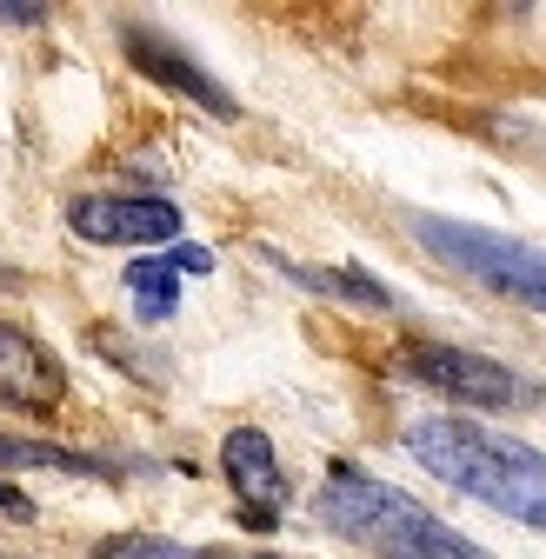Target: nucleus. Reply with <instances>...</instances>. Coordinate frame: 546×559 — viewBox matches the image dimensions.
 <instances>
[{"instance_id":"1","label":"nucleus","mask_w":546,"mask_h":559,"mask_svg":"<svg viewBox=\"0 0 546 559\" xmlns=\"http://www.w3.org/2000/svg\"><path fill=\"white\" fill-rule=\"evenodd\" d=\"M406 453L440 486H453V493L546 533V453H533V447H520L494 427H473L460 413L414 419V427H406Z\"/></svg>"},{"instance_id":"2","label":"nucleus","mask_w":546,"mask_h":559,"mask_svg":"<svg viewBox=\"0 0 546 559\" xmlns=\"http://www.w3.org/2000/svg\"><path fill=\"white\" fill-rule=\"evenodd\" d=\"M320 520L380 559H487L473 539H460L447 520H434L427 507H414L400 486L360 473V466H333L327 493H320Z\"/></svg>"},{"instance_id":"3","label":"nucleus","mask_w":546,"mask_h":559,"mask_svg":"<svg viewBox=\"0 0 546 559\" xmlns=\"http://www.w3.org/2000/svg\"><path fill=\"white\" fill-rule=\"evenodd\" d=\"M414 240H420L440 266H453L460 280H480L487 294L546 313V247L507 240V234L473 227V221H447V214H414Z\"/></svg>"},{"instance_id":"4","label":"nucleus","mask_w":546,"mask_h":559,"mask_svg":"<svg viewBox=\"0 0 546 559\" xmlns=\"http://www.w3.org/2000/svg\"><path fill=\"white\" fill-rule=\"evenodd\" d=\"M400 373L414 380V386H427V393H447L460 406H487V413H526V406H539L533 380H520L513 367H500L487 354H466V346H406Z\"/></svg>"},{"instance_id":"5","label":"nucleus","mask_w":546,"mask_h":559,"mask_svg":"<svg viewBox=\"0 0 546 559\" xmlns=\"http://www.w3.org/2000/svg\"><path fill=\"white\" fill-rule=\"evenodd\" d=\"M67 227L94 247H174L180 240V206L154 193H87L67 206Z\"/></svg>"},{"instance_id":"6","label":"nucleus","mask_w":546,"mask_h":559,"mask_svg":"<svg viewBox=\"0 0 546 559\" xmlns=\"http://www.w3.org/2000/svg\"><path fill=\"white\" fill-rule=\"evenodd\" d=\"M221 473H227L234 500H240V513H247L253 526H273V520H281V507H287V473H281L273 440H266L260 427H234V433L221 440Z\"/></svg>"},{"instance_id":"7","label":"nucleus","mask_w":546,"mask_h":559,"mask_svg":"<svg viewBox=\"0 0 546 559\" xmlns=\"http://www.w3.org/2000/svg\"><path fill=\"white\" fill-rule=\"evenodd\" d=\"M120 47L133 53V67H141L147 81H161V87H174V94H187V100H200L207 114H221V120H234V94L207 74L200 60H187L167 34H154V27H120Z\"/></svg>"},{"instance_id":"8","label":"nucleus","mask_w":546,"mask_h":559,"mask_svg":"<svg viewBox=\"0 0 546 559\" xmlns=\"http://www.w3.org/2000/svg\"><path fill=\"white\" fill-rule=\"evenodd\" d=\"M67 393V373L47 346L21 326H0V406H54Z\"/></svg>"},{"instance_id":"9","label":"nucleus","mask_w":546,"mask_h":559,"mask_svg":"<svg viewBox=\"0 0 546 559\" xmlns=\"http://www.w3.org/2000/svg\"><path fill=\"white\" fill-rule=\"evenodd\" d=\"M300 287H313V294H333V300H354V307H373V313H387L393 307V294L380 287L373 273H360V266H287Z\"/></svg>"},{"instance_id":"10","label":"nucleus","mask_w":546,"mask_h":559,"mask_svg":"<svg viewBox=\"0 0 546 559\" xmlns=\"http://www.w3.org/2000/svg\"><path fill=\"white\" fill-rule=\"evenodd\" d=\"M127 294H133V313H141V320H167L180 307V273H174V260H133L127 266Z\"/></svg>"},{"instance_id":"11","label":"nucleus","mask_w":546,"mask_h":559,"mask_svg":"<svg viewBox=\"0 0 546 559\" xmlns=\"http://www.w3.org/2000/svg\"><path fill=\"white\" fill-rule=\"evenodd\" d=\"M27 466H47V473H100L94 460L67 453L54 440H0V473H27Z\"/></svg>"},{"instance_id":"12","label":"nucleus","mask_w":546,"mask_h":559,"mask_svg":"<svg viewBox=\"0 0 546 559\" xmlns=\"http://www.w3.org/2000/svg\"><path fill=\"white\" fill-rule=\"evenodd\" d=\"M167 260H174V273H214V253L207 247H187V240H174Z\"/></svg>"},{"instance_id":"13","label":"nucleus","mask_w":546,"mask_h":559,"mask_svg":"<svg viewBox=\"0 0 546 559\" xmlns=\"http://www.w3.org/2000/svg\"><path fill=\"white\" fill-rule=\"evenodd\" d=\"M120 546H133V552H100V559H180V552H161L167 539H120Z\"/></svg>"},{"instance_id":"14","label":"nucleus","mask_w":546,"mask_h":559,"mask_svg":"<svg viewBox=\"0 0 546 559\" xmlns=\"http://www.w3.org/2000/svg\"><path fill=\"white\" fill-rule=\"evenodd\" d=\"M47 8H27V0H0V21H8V27H34Z\"/></svg>"},{"instance_id":"15","label":"nucleus","mask_w":546,"mask_h":559,"mask_svg":"<svg viewBox=\"0 0 546 559\" xmlns=\"http://www.w3.org/2000/svg\"><path fill=\"white\" fill-rule=\"evenodd\" d=\"M0 513H8V520H34V500H21V493H14V486H8V479H0Z\"/></svg>"},{"instance_id":"16","label":"nucleus","mask_w":546,"mask_h":559,"mask_svg":"<svg viewBox=\"0 0 546 559\" xmlns=\"http://www.w3.org/2000/svg\"><path fill=\"white\" fill-rule=\"evenodd\" d=\"M247 559H273V552H247Z\"/></svg>"}]
</instances>
